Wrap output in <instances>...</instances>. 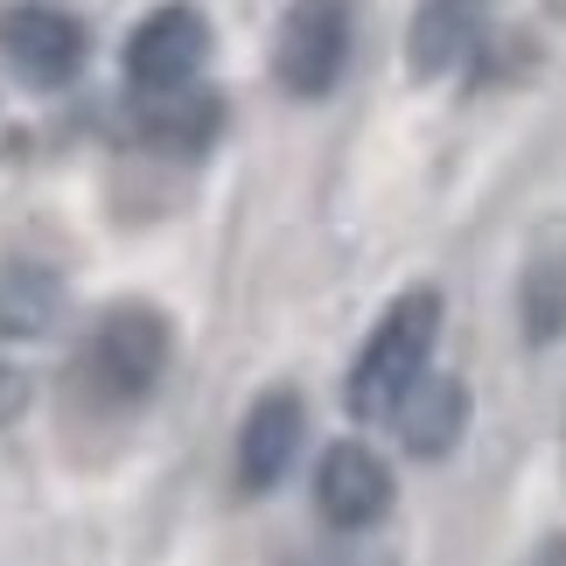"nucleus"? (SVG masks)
<instances>
[{"mask_svg":"<svg viewBox=\"0 0 566 566\" xmlns=\"http://www.w3.org/2000/svg\"><path fill=\"white\" fill-rule=\"evenodd\" d=\"M301 441H308V399H301L294 385H266L245 406V420H238V448H231L238 490H245V496H273L294 475Z\"/></svg>","mask_w":566,"mask_h":566,"instance_id":"7","label":"nucleus"},{"mask_svg":"<svg viewBox=\"0 0 566 566\" xmlns=\"http://www.w3.org/2000/svg\"><path fill=\"white\" fill-rule=\"evenodd\" d=\"M0 56L29 92H63L92 63V35H84L77 14L50 8V0H21V8L0 14Z\"/></svg>","mask_w":566,"mask_h":566,"instance_id":"6","label":"nucleus"},{"mask_svg":"<svg viewBox=\"0 0 566 566\" xmlns=\"http://www.w3.org/2000/svg\"><path fill=\"white\" fill-rule=\"evenodd\" d=\"M315 517L329 532H378L391 504H399V475H391V462L371 448V441H357V433H343V441H329L315 454Z\"/></svg>","mask_w":566,"mask_h":566,"instance_id":"5","label":"nucleus"},{"mask_svg":"<svg viewBox=\"0 0 566 566\" xmlns=\"http://www.w3.org/2000/svg\"><path fill=\"white\" fill-rule=\"evenodd\" d=\"M448 329V301L433 280H412L385 301V315L371 322V336L357 343L350 371H343V412L357 427H385L391 412L406 406V391L433 371V350H441Z\"/></svg>","mask_w":566,"mask_h":566,"instance_id":"2","label":"nucleus"},{"mask_svg":"<svg viewBox=\"0 0 566 566\" xmlns=\"http://www.w3.org/2000/svg\"><path fill=\"white\" fill-rule=\"evenodd\" d=\"M517 336L525 350L566 343V224H546L517 259Z\"/></svg>","mask_w":566,"mask_h":566,"instance_id":"9","label":"nucleus"},{"mask_svg":"<svg viewBox=\"0 0 566 566\" xmlns=\"http://www.w3.org/2000/svg\"><path fill=\"white\" fill-rule=\"evenodd\" d=\"M210 50H217L210 14L196 8V0H161V8H147L134 21V35H126V50H119L126 92H134V98L189 92V84H203Z\"/></svg>","mask_w":566,"mask_h":566,"instance_id":"4","label":"nucleus"},{"mask_svg":"<svg viewBox=\"0 0 566 566\" xmlns=\"http://www.w3.org/2000/svg\"><path fill=\"white\" fill-rule=\"evenodd\" d=\"M490 35V0H420L406 21V71L420 84L454 77Z\"/></svg>","mask_w":566,"mask_h":566,"instance_id":"8","label":"nucleus"},{"mask_svg":"<svg viewBox=\"0 0 566 566\" xmlns=\"http://www.w3.org/2000/svg\"><path fill=\"white\" fill-rule=\"evenodd\" d=\"M517 566H566V532H546V538H538V546L517 559Z\"/></svg>","mask_w":566,"mask_h":566,"instance_id":"14","label":"nucleus"},{"mask_svg":"<svg viewBox=\"0 0 566 566\" xmlns=\"http://www.w3.org/2000/svg\"><path fill=\"white\" fill-rule=\"evenodd\" d=\"M280 566H399L385 546H371L364 532H336L329 546H308V553H287Z\"/></svg>","mask_w":566,"mask_h":566,"instance_id":"13","label":"nucleus"},{"mask_svg":"<svg viewBox=\"0 0 566 566\" xmlns=\"http://www.w3.org/2000/svg\"><path fill=\"white\" fill-rule=\"evenodd\" d=\"M176 371V322L155 301H113L92 315L77 357H71V391L105 420L140 412Z\"/></svg>","mask_w":566,"mask_h":566,"instance_id":"1","label":"nucleus"},{"mask_svg":"<svg viewBox=\"0 0 566 566\" xmlns=\"http://www.w3.org/2000/svg\"><path fill=\"white\" fill-rule=\"evenodd\" d=\"M71 315V280L50 259H0V343H50Z\"/></svg>","mask_w":566,"mask_h":566,"instance_id":"11","label":"nucleus"},{"mask_svg":"<svg viewBox=\"0 0 566 566\" xmlns=\"http://www.w3.org/2000/svg\"><path fill=\"white\" fill-rule=\"evenodd\" d=\"M231 126V105L210 92V84H189V92H161L140 98V140L168 161H203Z\"/></svg>","mask_w":566,"mask_h":566,"instance_id":"10","label":"nucleus"},{"mask_svg":"<svg viewBox=\"0 0 566 566\" xmlns=\"http://www.w3.org/2000/svg\"><path fill=\"white\" fill-rule=\"evenodd\" d=\"M546 14H553V21H566V0H546Z\"/></svg>","mask_w":566,"mask_h":566,"instance_id":"15","label":"nucleus"},{"mask_svg":"<svg viewBox=\"0 0 566 566\" xmlns=\"http://www.w3.org/2000/svg\"><path fill=\"white\" fill-rule=\"evenodd\" d=\"M357 56V0H287L273 29V84L301 105L336 98Z\"/></svg>","mask_w":566,"mask_h":566,"instance_id":"3","label":"nucleus"},{"mask_svg":"<svg viewBox=\"0 0 566 566\" xmlns=\"http://www.w3.org/2000/svg\"><path fill=\"white\" fill-rule=\"evenodd\" d=\"M391 427H399V448L412 462H448L469 433V385L454 371H427L406 391V406L391 412Z\"/></svg>","mask_w":566,"mask_h":566,"instance_id":"12","label":"nucleus"}]
</instances>
